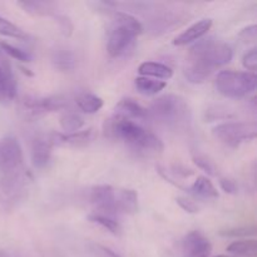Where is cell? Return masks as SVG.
<instances>
[{"mask_svg": "<svg viewBox=\"0 0 257 257\" xmlns=\"http://www.w3.org/2000/svg\"><path fill=\"white\" fill-rule=\"evenodd\" d=\"M233 50L230 44L210 37L192 45L186 59L185 77L193 84L205 82L213 70L232 60Z\"/></svg>", "mask_w": 257, "mask_h": 257, "instance_id": "6da1fadb", "label": "cell"}, {"mask_svg": "<svg viewBox=\"0 0 257 257\" xmlns=\"http://www.w3.org/2000/svg\"><path fill=\"white\" fill-rule=\"evenodd\" d=\"M107 131L110 137L124 143L136 152L143 155H156L163 151L162 141L155 133L128 118L114 114L108 122Z\"/></svg>", "mask_w": 257, "mask_h": 257, "instance_id": "7a4b0ae2", "label": "cell"}, {"mask_svg": "<svg viewBox=\"0 0 257 257\" xmlns=\"http://www.w3.org/2000/svg\"><path fill=\"white\" fill-rule=\"evenodd\" d=\"M143 32L140 20L128 13H114L107 32V52L110 57L119 58L131 52L138 35Z\"/></svg>", "mask_w": 257, "mask_h": 257, "instance_id": "3957f363", "label": "cell"}, {"mask_svg": "<svg viewBox=\"0 0 257 257\" xmlns=\"http://www.w3.org/2000/svg\"><path fill=\"white\" fill-rule=\"evenodd\" d=\"M148 117L171 130H182L190 124L191 109L185 98L166 94L153 100L148 109Z\"/></svg>", "mask_w": 257, "mask_h": 257, "instance_id": "277c9868", "label": "cell"}, {"mask_svg": "<svg viewBox=\"0 0 257 257\" xmlns=\"http://www.w3.org/2000/svg\"><path fill=\"white\" fill-rule=\"evenodd\" d=\"M30 175L23 167L2 172L0 177V212H12L28 196Z\"/></svg>", "mask_w": 257, "mask_h": 257, "instance_id": "5b68a950", "label": "cell"}, {"mask_svg": "<svg viewBox=\"0 0 257 257\" xmlns=\"http://www.w3.org/2000/svg\"><path fill=\"white\" fill-rule=\"evenodd\" d=\"M257 78L255 73L235 72V70H222L216 78V89L221 95L226 98L247 97L255 92Z\"/></svg>", "mask_w": 257, "mask_h": 257, "instance_id": "8992f818", "label": "cell"}, {"mask_svg": "<svg viewBox=\"0 0 257 257\" xmlns=\"http://www.w3.org/2000/svg\"><path fill=\"white\" fill-rule=\"evenodd\" d=\"M212 133L223 145L237 148L243 142L255 140L257 125L255 122H226L216 125Z\"/></svg>", "mask_w": 257, "mask_h": 257, "instance_id": "52a82bcc", "label": "cell"}, {"mask_svg": "<svg viewBox=\"0 0 257 257\" xmlns=\"http://www.w3.org/2000/svg\"><path fill=\"white\" fill-rule=\"evenodd\" d=\"M23 148L15 137H5L0 141V171L15 170L23 167Z\"/></svg>", "mask_w": 257, "mask_h": 257, "instance_id": "ba28073f", "label": "cell"}, {"mask_svg": "<svg viewBox=\"0 0 257 257\" xmlns=\"http://www.w3.org/2000/svg\"><path fill=\"white\" fill-rule=\"evenodd\" d=\"M89 200L95 208V213L107 216L115 215V190L112 186L100 185L93 187Z\"/></svg>", "mask_w": 257, "mask_h": 257, "instance_id": "9c48e42d", "label": "cell"}, {"mask_svg": "<svg viewBox=\"0 0 257 257\" xmlns=\"http://www.w3.org/2000/svg\"><path fill=\"white\" fill-rule=\"evenodd\" d=\"M68 104L67 99L62 95H49V97H30L24 99V108L33 115H42L47 113L57 112Z\"/></svg>", "mask_w": 257, "mask_h": 257, "instance_id": "30bf717a", "label": "cell"}, {"mask_svg": "<svg viewBox=\"0 0 257 257\" xmlns=\"http://www.w3.org/2000/svg\"><path fill=\"white\" fill-rule=\"evenodd\" d=\"M55 147L54 140L52 133L49 135H40L33 140L30 156H32V163L35 168L47 167L48 163L52 160L53 148Z\"/></svg>", "mask_w": 257, "mask_h": 257, "instance_id": "8fae6325", "label": "cell"}, {"mask_svg": "<svg viewBox=\"0 0 257 257\" xmlns=\"http://www.w3.org/2000/svg\"><path fill=\"white\" fill-rule=\"evenodd\" d=\"M212 245L201 231H191L182 240L183 257H210Z\"/></svg>", "mask_w": 257, "mask_h": 257, "instance_id": "7c38bea8", "label": "cell"}, {"mask_svg": "<svg viewBox=\"0 0 257 257\" xmlns=\"http://www.w3.org/2000/svg\"><path fill=\"white\" fill-rule=\"evenodd\" d=\"M178 20H181V17L178 14H175L171 10H161L156 12L152 17L148 18L147 28L153 34H161V33L170 32L172 27L178 25Z\"/></svg>", "mask_w": 257, "mask_h": 257, "instance_id": "4fadbf2b", "label": "cell"}, {"mask_svg": "<svg viewBox=\"0 0 257 257\" xmlns=\"http://www.w3.org/2000/svg\"><path fill=\"white\" fill-rule=\"evenodd\" d=\"M211 27H212V20L211 19L200 20V22L195 23L191 27H188L178 37H176L175 40H173V45L181 47V45H187L190 43L198 42V40L202 39L207 34Z\"/></svg>", "mask_w": 257, "mask_h": 257, "instance_id": "5bb4252c", "label": "cell"}, {"mask_svg": "<svg viewBox=\"0 0 257 257\" xmlns=\"http://www.w3.org/2000/svg\"><path fill=\"white\" fill-rule=\"evenodd\" d=\"M114 114L128 118V119L135 120V122L136 120L150 119L148 109H146L140 103L136 102L135 99H131V98H125V99L118 102V104L115 105Z\"/></svg>", "mask_w": 257, "mask_h": 257, "instance_id": "9a60e30c", "label": "cell"}, {"mask_svg": "<svg viewBox=\"0 0 257 257\" xmlns=\"http://www.w3.org/2000/svg\"><path fill=\"white\" fill-rule=\"evenodd\" d=\"M138 211V195L135 190L115 192V215H135Z\"/></svg>", "mask_w": 257, "mask_h": 257, "instance_id": "2e32d148", "label": "cell"}, {"mask_svg": "<svg viewBox=\"0 0 257 257\" xmlns=\"http://www.w3.org/2000/svg\"><path fill=\"white\" fill-rule=\"evenodd\" d=\"M55 146H70V147H84L93 140V130L78 131L69 135L52 133Z\"/></svg>", "mask_w": 257, "mask_h": 257, "instance_id": "e0dca14e", "label": "cell"}, {"mask_svg": "<svg viewBox=\"0 0 257 257\" xmlns=\"http://www.w3.org/2000/svg\"><path fill=\"white\" fill-rule=\"evenodd\" d=\"M17 95V83L12 68L0 67V103H9Z\"/></svg>", "mask_w": 257, "mask_h": 257, "instance_id": "ac0fdd59", "label": "cell"}, {"mask_svg": "<svg viewBox=\"0 0 257 257\" xmlns=\"http://www.w3.org/2000/svg\"><path fill=\"white\" fill-rule=\"evenodd\" d=\"M138 73L146 78L152 77L156 79H162L163 82L173 77L172 68L157 62H143L138 67Z\"/></svg>", "mask_w": 257, "mask_h": 257, "instance_id": "d6986e66", "label": "cell"}, {"mask_svg": "<svg viewBox=\"0 0 257 257\" xmlns=\"http://www.w3.org/2000/svg\"><path fill=\"white\" fill-rule=\"evenodd\" d=\"M52 63L60 72H69L77 65V57L67 48H58L52 54Z\"/></svg>", "mask_w": 257, "mask_h": 257, "instance_id": "ffe728a7", "label": "cell"}, {"mask_svg": "<svg viewBox=\"0 0 257 257\" xmlns=\"http://www.w3.org/2000/svg\"><path fill=\"white\" fill-rule=\"evenodd\" d=\"M167 85V82L157 79H151L146 77H138L135 80V87L141 94L143 95H156L162 92Z\"/></svg>", "mask_w": 257, "mask_h": 257, "instance_id": "44dd1931", "label": "cell"}, {"mask_svg": "<svg viewBox=\"0 0 257 257\" xmlns=\"http://www.w3.org/2000/svg\"><path fill=\"white\" fill-rule=\"evenodd\" d=\"M191 192L201 198H217L218 192L213 183L205 176H200L196 178L195 182L191 186Z\"/></svg>", "mask_w": 257, "mask_h": 257, "instance_id": "7402d4cb", "label": "cell"}, {"mask_svg": "<svg viewBox=\"0 0 257 257\" xmlns=\"http://www.w3.org/2000/svg\"><path fill=\"white\" fill-rule=\"evenodd\" d=\"M78 108L82 110L83 113L87 114H94V113L99 112L103 107V99L98 95L92 94V93H83L79 97L75 99Z\"/></svg>", "mask_w": 257, "mask_h": 257, "instance_id": "603a6c76", "label": "cell"}, {"mask_svg": "<svg viewBox=\"0 0 257 257\" xmlns=\"http://www.w3.org/2000/svg\"><path fill=\"white\" fill-rule=\"evenodd\" d=\"M227 252L231 253V255L241 257H256L257 241L255 238H251V240L233 241L231 245H228Z\"/></svg>", "mask_w": 257, "mask_h": 257, "instance_id": "cb8c5ba5", "label": "cell"}, {"mask_svg": "<svg viewBox=\"0 0 257 257\" xmlns=\"http://www.w3.org/2000/svg\"><path fill=\"white\" fill-rule=\"evenodd\" d=\"M19 5L25 12L33 15H38V17H49L57 12L55 5L48 2H22L19 3Z\"/></svg>", "mask_w": 257, "mask_h": 257, "instance_id": "d4e9b609", "label": "cell"}, {"mask_svg": "<svg viewBox=\"0 0 257 257\" xmlns=\"http://www.w3.org/2000/svg\"><path fill=\"white\" fill-rule=\"evenodd\" d=\"M59 123L62 130L67 132V135H69V133H75L82 130V127L84 125V119L77 113L65 112L60 117Z\"/></svg>", "mask_w": 257, "mask_h": 257, "instance_id": "484cf974", "label": "cell"}, {"mask_svg": "<svg viewBox=\"0 0 257 257\" xmlns=\"http://www.w3.org/2000/svg\"><path fill=\"white\" fill-rule=\"evenodd\" d=\"M89 220L92 222L97 223L100 227L105 228L109 232L114 233V235H118L120 232V225L117 220L112 217V216L107 215H100V213H93V215L89 216Z\"/></svg>", "mask_w": 257, "mask_h": 257, "instance_id": "4316f807", "label": "cell"}, {"mask_svg": "<svg viewBox=\"0 0 257 257\" xmlns=\"http://www.w3.org/2000/svg\"><path fill=\"white\" fill-rule=\"evenodd\" d=\"M0 50H2L4 54L9 55L10 58H14V59L19 60V62L29 63L33 60V55L29 52L24 49H20V48L14 47V45L9 44L7 42H0Z\"/></svg>", "mask_w": 257, "mask_h": 257, "instance_id": "83f0119b", "label": "cell"}, {"mask_svg": "<svg viewBox=\"0 0 257 257\" xmlns=\"http://www.w3.org/2000/svg\"><path fill=\"white\" fill-rule=\"evenodd\" d=\"M256 226H241V227H230L220 231V236L228 238H245L256 235Z\"/></svg>", "mask_w": 257, "mask_h": 257, "instance_id": "f1b7e54d", "label": "cell"}, {"mask_svg": "<svg viewBox=\"0 0 257 257\" xmlns=\"http://www.w3.org/2000/svg\"><path fill=\"white\" fill-rule=\"evenodd\" d=\"M0 35L15 38V39H27L28 38V35L19 27L2 17H0Z\"/></svg>", "mask_w": 257, "mask_h": 257, "instance_id": "f546056e", "label": "cell"}, {"mask_svg": "<svg viewBox=\"0 0 257 257\" xmlns=\"http://www.w3.org/2000/svg\"><path fill=\"white\" fill-rule=\"evenodd\" d=\"M193 161H195V163L197 165L198 168L205 171V172L208 173L210 176L216 175V168L215 166H213V163L203 155H195L193 156Z\"/></svg>", "mask_w": 257, "mask_h": 257, "instance_id": "4dcf8cb0", "label": "cell"}, {"mask_svg": "<svg viewBox=\"0 0 257 257\" xmlns=\"http://www.w3.org/2000/svg\"><path fill=\"white\" fill-rule=\"evenodd\" d=\"M242 65L247 70H251V72H255L257 68V50L256 48H252L250 52H247L245 54L242 59Z\"/></svg>", "mask_w": 257, "mask_h": 257, "instance_id": "1f68e13d", "label": "cell"}, {"mask_svg": "<svg viewBox=\"0 0 257 257\" xmlns=\"http://www.w3.org/2000/svg\"><path fill=\"white\" fill-rule=\"evenodd\" d=\"M176 202H177L178 206H180L183 211H186V212H188V213H197L198 212V206L196 205L193 201L187 200V198H185V197H177L176 198Z\"/></svg>", "mask_w": 257, "mask_h": 257, "instance_id": "d6a6232c", "label": "cell"}, {"mask_svg": "<svg viewBox=\"0 0 257 257\" xmlns=\"http://www.w3.org/2000/svg\"><path fill=\"white\" fill-rule=\"evenodd\" d=\"M220 186L222 188V191H225L226 193H230V195L237 193V185H236V182L233 180H230V178H221Z\"/></svg>", "mask_w": 257, "mask_h": 257, "instance_id": "836d02e7", "label": "cell"}, {"mask_svg": "<svg viewBox=\"0 0 257 257\" xmlns=\"http://www.w3.org/2000/svg\"><path fill=\"white\" fill-rule=\"evenodd\" d=\"M257 35V27L256 25H250V27L242 29L240 33V37L242 38L245 42H255Z\"/></svg>", "mask_w": 257, "mask_h": 257, "instance_id": "e575fe53", "label": "cell"}, {"mask_svg": "<svg viewBox=\"0 0 257 257\" xmlns=\"http://www.w3.org/2000/svg\"><path fill=\"white\" fill-rule=\"evenodd\" d=\"M57 19H58V23L60 24V28H62L63 33L69 35L70 33H72V29H73V25H72V23H70V20L68 19V18L58 17V15H57Z\"/></svg>", "mask_w": 257, "mask_h": 257, "instance_id": "d590c367", "label": "cell"}, {"mask_svg": "<svg viewBox=\"0 0 257 257\" xmlns=\"http://www.w3.org/2000/svg\"><path fill=\"white\" fill-rule=\"evenodd\" d=\"M0 67H10L9 62L7 60V58L4 57V53L0 50Z\"/></svg>", "mask_w": 257, "mask_h": 257, "instance_id": "8d00e7d4", "label": "cell"}, {"mask_svg": "<svg viewBox=\"0 0 257 257\" xmlns=\"http://www.w3.org/2000/svg\"><path fill=\"white\" fill-rule=\"evenodd\" d=\"M0 257H19V256L15 255V253L12 252V251L0 250Z\"/></svg>", "mask_w": 257, "mask_h": 257, "instance_id": "74e56055", "label": "cell"}, {"mask_svg": "<svg viewBox=\"0 0 257 257\" xmlns=\"http://www.w3.org/2000/svg\"><path fill=\"white\" fill-rule=\"evenodd\" d=\"M216 257H231V256H226V255H220V256H216Z\"/></svg>", "mask_w": 257, "mask_h": 257, "instance_id": "f35d334b", "label": "cell"}]
</instances>
